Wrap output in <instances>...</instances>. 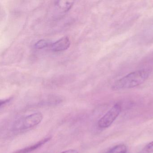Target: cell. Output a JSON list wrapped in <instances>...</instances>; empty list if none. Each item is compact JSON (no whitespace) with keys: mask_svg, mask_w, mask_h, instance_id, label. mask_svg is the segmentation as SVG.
Returning a JSON list of instances; mask_svg holds the SVG:
<instances>
[{"mask_svg":"<svg viewBox=\"0 0 153 153\" xmlns=\"http://www.w3.org/2000/svg\"><path fill=\"white\" fill-rule=\"evenodd\" d=\"M150 73V71L146 69L133 71L115 81L112 88L114 90H120L133 88L144 83Z\"/></svg>","mask_w":153,"mask_h":153,"instance_id":"1","label":"cell"},{"mask_svg":"<svg viewBox=\"0 0 153 153\" xmlns=\"http://www.w3.org/2000/svg\"><path fill=\"white\" fill-rule=\"evenodd\" d=\"M42 119V114L41 112L33 113L17 120L13 124L12 129L13 131L18 132L32 128L38 125Z\"/></svg>","mask_w":153,"mask_h":153,"instance_id":"2","label":"cell"},{"mask_svg":"<svg viewBox=\"0 0 153 153\" xmlns=\"http://www.w3.org/2000/svg\"><path fill=\"white\" fill-rule=\"evenodd\" d=\"M121 106L119 104L114 105L98 121L97 125L100 128H108L116 120L121 111Z\"/></svg>","mask_w":153,"mask_h":153,"instance_id":"3","label":"cell"},{"mask_svg":"<svg viewBox=\"0 0 153 153\" xmlns=\"http://www.w3.org/2000/svg\"><path fill=\"white\" fill-rule=\"evenodd\" d=\"M70 45L69 38L67 36H64L52 44L51 47L53 51L62 52L68 50Z\"/></svg>","mask_w":153,"mask_h":153,"instance_id":"4","label":"cell"},{"mask_svg":"<svg viewBox=\"0 0 153 153\" xmlns=\"http://www.w3.org/2000/svg\"><path fill=\"white\" fill-rule=\"evenodd\" d=\"M51 137L45 138L42 140L38 141L37 143H35L33 145H31V146L27 147L18 150L16 152H14L13 153H30V152L39 148V147L42 146V145H44L46 142L49 141L51 140Z\"/></svg>","mask_w":153,"mask_h":153,"instance_id":"5","label":"cell"},{"mask_svg":"<svg viewBox=\"0 0 153 153\" xmlns=\"http://www.w3.org/2000/svg\"><path fill=\"white\" fill-rule=\"evenodd\" d=\"M55 6L56 7L58 8L61 11L62 10V12H67L73 6L74 1H56Z\"/></svg>","mask_w":153,"mask_h":153,"instance_id":"6","label":"cell"},{"mask_svg":"<svg viewBox=\"0 0 153 153\" xmlns=\"http://www.w3.org/2000/svg\"><path fill=\"white\" fill-rule=\"evenodd\" d=\"M127 147L123 144H120L111 148L105 153H126Z\"/></svg>","mask_w":153,"mask_h":153,"instance_id":"7","label":"cell"},{"mask_svg":"<svg viewBox=\"0 0 153 153\" xmlns=\"http://www.w3.org/2000/svg\"><path fill=\"white\" fill-rule=\"evenodd\" d=\"M52 44V43H51L50 42L47 40H41L36 43L34 46L36 49L41 50V49L46 48V47L50 46V45L51 46Z\"/></svg>","mask_w":153,"mask_h":153,"instance_id":"8","label":"cell"},{"mask_svg":"<svg viewBox=\"0 0 153 153\" xmlns=\"http://www.w3.org/2000/svg\"><path fill=\"white\" fill-rule=\"evenodd\" d=\"M143 151L145 153H151L153 152V141L146 145L143 149Z\"/></svg>","mask_w":153,"mask_h":153,"instance_id":"9","label":"cell"},{"mask_svg":"<svg viewBox=\"0 0 153 153\" xmlns=\"http://www.w3.org/2000/svg\"><path fill=\"white\" fill-rule=\"evenodd\" d=\"M60 153H79L77 150L75 149H69V150H66V151H63Z\"/></svg>","mask_w":153,"mask_h":153,"instance_id":"10","label":"cell"}]
</instances>
